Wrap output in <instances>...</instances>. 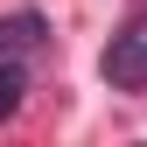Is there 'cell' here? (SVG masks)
Masks as SVG:
<instances>
[{"mask_svg": "<svg viewBox=\"0 0 147 147\" xmlns=\"http://www.w3.org/2000/svg\"><path fill=\"white\" fill-rule=\"evenodd\" d=\"M105 77L126 84V91H140V84H147V21H140V28H126L119 42L105 49Z\"/></svg>", "mask_w": 147, "mask_h": 147, "instance_id": "6da1fadb", "label": "cell"}, {"mask_svg": "<svg viewBox=\"0 0 147 147\" xmlns=\"http://www.w3.org/2000/svg\"><path fill=\"white\" fill-rule=\"evenodd\" d=\"M42 42V21L35 14H14V21H0V49H35Z\"/></svg>", "mask_w": 147, "mask_h": 147, "instance_id": "7a4b0ae2", "label": "cell"}, {"mask_svg": "<svg viewBox=\"0 0 147 147\" xmlns=\"http://www.w3.org/2000/svg\"><path fill=\"white\" fill-rule=\"evenodd\" d=\"M14 105H21V70H14V63H7V70H0V119H7V112H14Z\"/></svg>", "mask_w": 147, "mask_h": 147, "instance_id": "3957f363", "label": "cell"}]
</instances>
